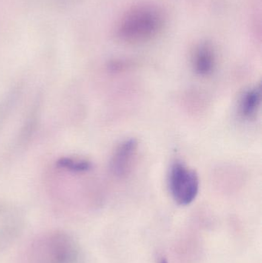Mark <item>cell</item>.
<instances>
[{"label": "cell", "mask_w": 262, "mask_h": 263, "mask_svg": "<svg viewBox=\"0 0 262 263\" xmlns=\"http://www.w3.org/2000/svg\"><path fill=\"white\" fill-rule=\"evenodd\" d=\"M261 102V86H255L246 91L238 105V112L245 120H253L259 111Z\"/></svg>", "instance_id": "obj_6"}, {"label": "cell", "mask_w": 262, "mask_h": 263, "mask_svg": "<svg viewBox=\"0 0 262 263\" xmlns=\"http://www.w3.org/2000/svg\"><path fill=\"white\" fill-rule=\"evenodd\" d=\"M78 255L72 236L62 230H51L31 241L20 263H77Z\"/></svg>", "instance_id": "obj_1"}, {"label": "cell", "mask_w": 262, "mask_h": 263, "mask_svg": "<svg viewBox=\"0 0 262 263\" xmlns=\"http://www.w3.org/2000/svg\"><path fill=\"white\" fill-rule=\"evenodd\" d=\"M216 66V55L212 43L201 42L195 48L192 57V66L195 73L207 77L213 72Z\"/></svg>", "instance_id": "obj_5"}, {"label": "cell", "mask_w": 262, "mask_h": 263, "mask_svg": "<svg viewBox=\"0 0 262 263\" xmlns=\"http://www.w3.org/2000/svg\"><path fill=\"white\" fill-rule=\"evenodd\" d=\"M57 166L75 173H83L92 168V163L85 159L65 157L58 159Z\"/></svg>", "instance_id": "obj_7"}, {"label": "cell", "mask_w": 262, "mask_h": 263, "mask_svg": "<svg viewBox=\"0 0 262 263\" xmlns=\"http://www.w3.org/2000/svg\"><path fill=\"white\" fill-rule=\"evenodd\" d=\"M138 148V143L135 139H126L119 144L110 162L111 171L114 176L123 179L131 173Z\"/></svg>", "instance_id": "obj_4"}, {"label": "cell", "mask_w": 262, "mask_h": 263, "mask_svg": "<svg viewBox=\"0 0 262 263\" xmlns=\"http://www.w3.org/2000/svg\"><path fill=\"white\" fill-rule=\"evenodd\" d=\"M164 14L157 6L140 4L126 12L116 29V35L125 43L138 44L155 38L163 30Z\"/></svg>", "instance_id": "obj_2"}, {"label": "cell", "mask_w": 262, "mask_h": 263, "mask_svg": "<svg viewBox=\"0 0 262 263\" xmlns=\"http://www.w3.org/2000/svg\"><path fill=\"white\" fill-rule=\"evenodd\" d=\"M169 186L174 200L181 205L192 203L199 190V179L192 168L175 162L169 170Z\"/></svg>", "instance_id": "obj_3"}, {"label": "cell", "mask_w": 262, "mask_h": 263, "mask_svg": "<svg viewBox=\"0 0 262 263\" xmlns=\"http://www.w3.org/2000/svg\"><path fill=\"white\" fill-rule=\"evenodd\" d=\"M159 263H169V262H168L167 259L163 258V259L160 260Z\"/></svg>", "instance_id": "obj_8"}]
</instances>
